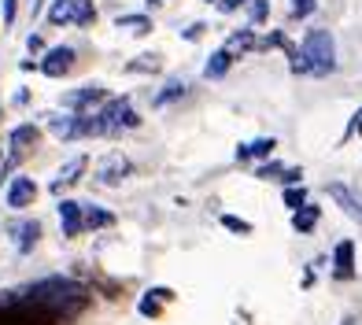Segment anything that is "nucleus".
<instances>
[{
	"instance_id": "nucleus-1",
	"label": "nucleus",
	"mask_w": 362,
	"mask_h": 325,
	"mask_svg": "<svg viewBox=\"0 0 362 325\" xmlns=\"http://www.w3.org/2000/svg\"><path fill=\"white\" fill-rule=\"evenodd\" d=\"M26 296L34 300V303H41V307H48L59 321H67V318H78L81 311L89 307V288L86 285H78V281H71V278H45V281H34L26 288Z\"/></svg>"
},
{
	"instance_id": "nucleus-2",
	"label": "nucleus",
	"mask_w": 362,
	"mask_h": 325,
	"mask_svg": "<svg viewBox=\"0 0 362 325\" xmlns=\"http://www.w3.org/2000/svg\"><path fill=\"white\" fill-rule=\"evenodd\" d=\"M300 52L307 59V74H333L337 71V41L329 30H307Z\"/></svg>"
},
{
	"instance_id": "nucleus-3",
	"label": "nucleus",
	"mask_w": 362,
	"mask_h": 325,
	"mask_svg": "<svg viewBox=\"0 0 362 325\" xmlns=\"http://www.w3.org/2000/svg\"><path fill=\"white\" fill-rule=\"evenodd\" d=\"M100 115V126H104V134H119V129H134L141 119L129 111V96H115V100L104 104V111H96Z\"/></svg>"
},
{
	"instance_id": "nucleus-4",
	"label": "nucleus",
	"mask_w": 362,
	"mask_h": 325,
	"mask_svg": "<svg viewBox=\"0 0 362 325\" xmlns=\"http://www.w3.org/2000/svg\"><path fill=\"white\" fill-rule=\"evenodd\" d=\"M96 19L93 11V0H56L52 11H48V23L63 26V23H78V26H89Z\"/></svg>"
},
{
	"instance_id": "nucleus-5",
	"label": "nucleus",
	"mask_w": 362,
	"mask_h": 325,
	"mask_svg": "<svg viewBox=\"0 0 362 325\" xmlns=\"http://www.w3.org/2000/svg\"><path fill=\"white\" fill-rule=\"evenodd\" d=\"M325 192L340 203V211H344V215H348L351 222L362 225V192H358V189L344 185V182H333V185H325Z\"/></svg>"
},
{
	"instance_id": "nucleus-6",
	"label": "nucleus",
	"mask_w": 362,
	"mask_h": 325,
	"mask_svg": "<svg viewBox=\"0 0 362 325\" xmlns=\"http://www.w3.org/2000/svg\"><path fill=\"white\" fill-rule=\"evenodd\" d=\"M41 67V74H48V78H63L71 67H74V48L71 45H59V48H48L45 52V59L37 63Z\"/></svg>"
},
{
	"instance_id": "nucleus-7",
	"label": "nucleus",
	"mask_w": 362,
	"mask_h": 325,
	"mask_svg": "<svg viewBox=\"0 0 362 325\" xmlns=\"http://www.w3.org/2000/svg\"><path fill=\"white\" fill-rule=\"evenodd\" d=\"M129 174H134V162H129L126 155H119V152L107 155V159L100 162V170H96V177H100L104 185H122Z\"/></svg>"
},
{
	"instance_id": "nucleus-8",
	"label": "nucleus",
	"mask_w": 362,
	"mask_h": 325,
	"mask_svg": "<svg viewBox=\"0 0 362 325\" xmlns=\"http://www.w3.org/2000/svg\"><path fill=\"white\" fill-rule=\"evenodd\" d=\"M59 225H63V237H78L86 230V207L78 200H63L59 203Z\"/></svg>"
},
{
	"instance_id": "nucleus-9",
	"label": "nucleus",
	"mask_w": 362,
	"mask_h": 325,
	"mask_svg": "<svg viewBox=\"0 0 362 325\" xmlns=\"http://www.w3.org/2000/svg\"><path fill=\"white\" fill-rule=\"evenodd\" d=\"M37 200V185H34V177H15V182L8 185V207L15 211H23Z\"/></svg>"
},
{
	"instance_id": "nucleus-10",
	"label": "nucleus",
	"mask_w": 362,
	"mask_h": 325,
	"mask_svg": "<svg viewBox=\"0 0 362 325\" xmlns=\"http://www.w3.org/2000/svg\"><path fill=\"white\" fill-rule=\"evenodd\" d=\"M333 273L340 281H351L355 278V244L351 240H340L337 252H333Z\"/></svg>"
},
{
	"instance_id": "nucleus-11",
	"label": "nucleus",
	"mask_w": 362,
	"mask_h": 325,
	"mask_svg": "<svg viewBox=\"0 0 362 325\" xmlns=\"http://www.w3.org/2000/svg\"><path fill=\"white\" fill-rule=\"evenodd\" d=\"M41 141V129L34 126V122H23V126H15L11 129V155H26L30 148H34V144Z\"/></svg>"
},
{
	"instance_id": "nucleus-12",
	"label": "nucleus",
	"mask_w": 362,
	"mask_h": 325,
	"mask_svg": "<svg viewBox=\"0 0 362 325\" xmlns=\"http://www.w3.org/2000/svg\"><path fill=\"white\" fill-rule=\"evenodd\" d=\"M96 100H104V89L100 85H81V89L63 96V107H67V111H81V107H93Z\"/></svg>"
},
{
	"instance_id": "nucleus-13",
	"label": "nucleus",
	"mask_w": 362,
	"mask_h": 325,
	"mask_svg": "<svg viewBox=\"0 0 362 325\" xmlns=\"http://www.w3.org/2000/svg\"><path fill=\"white\" fill-rule=\"evenodd\" d=\"M11 233H15V248L26 255V252H34V244L41 237V225L37 222H19V225H11Z\"/></svg>"
},
{
	"instance_id": "nucleus-14",
	"label": "nucleus",
	"mask_w": 362,
	"mask_h": 325,
	"mask_svg": "<svg viewBox=\"0 0 362 325\" xmlns=\"http://www.w3.org/2000/svg\"><path fill=\"white\" fill-rule=\"evenodd\" d=\"M81 170H86V155H74V159L67 162V167H59L56 182H52V192H63V185H74Z\"/></svg>"
},
{
	"instance_id": "nucleus-15",
	"label": "nucleus",
	"mask_w": 362,
	"mask_h": 325,
	"mask_svg": "<svg viewBox=\"0 0 362 325\" xmlns=\"http://www.w3.org/2000/svg\"><path fill=\"white\" fill-rule=\"evenodd\" d=\"M48 129H52L56 137L71 141V137H81V119L78 115H56L52 122H48Z\"/></svg>"
},
{
	"instance_id": "nucleus-16",
	"label": "nucleus",
	"mask_w": 362,
	"mask_h": 325,
	"mask_svg": "<svg viewBox=\"0 0 362 325\" xmlns=\"http://www.w3.org/2000/svg\"><path fill=\"white\" fill-rule=\"evenodd\" d=\"M229 67H233V52H229V48H218V52H211L207 67H204V78H226Z\"/></svg>"
},
{
	"instance_id": "nucleus-17",
	"label": "nucleus",
	"mask_w": 362,
	"mask_h": 325,
	"mask_svg": "<svg viewBox=\"0 0 362 325\" xmlns=\"http://www.w3.org/2000/svg\"><path fill=\"white\" fill-rule=\"evenodd\" d=\"M277 148V141L274 137H259V141H252V144H240V148H237V159H267L270 152Z\"/></svg>"
},
{
	"instance_id": "nucleus-18",
	"label": "nucleus",
	"mask_w": 362,
	"mask_h": 325,
	"mask_svg": "<svg viewBox=\"0 0 362 325\" xmlns=\"http://www.w3.org/2000/svg\"><path fill=\"white\" fill-rule=\"evenodd\" d=\"M315 225H318V207H315V203H307V207H300V211L292 215V230H296V233H310Z\"/></svg>"
},
{
	"instance_id": "nucleus-19",
	"label": "nucleus",
	"mask_w": 362,
	"mask_h": 325,
	"mask_svg": "<svg viewBox=\"0 0 362 325\" xmlns=\"http://www.w3.org/2000/svg\"><path fill=\"white\" fill-rule=\"evenodd\" d=\"M115 26L129 30V34H148V30H152V19H148V15H119Z\"/></svg>"
},
{
	"instance_id": "nucleus-20",
	"label": "nucleus",
	"mask_w": 362,
	"mask_h": 325,
	"mask_svg": "<svg viewBox=\"0 0 362 325\" xmlns=\"http://www.w3.org/2000/svg\"><path fill=\"white\" fill-rule=\"evenodd\" d=\"M115 225V215L104 207H86V230H107Z\"/></svg>"
},
{
	"instance_id": "nucleus-21",
	"label": "nucleus",
	"mask_w": 362,
	"mask_h": 325,
	"mask_svg": "<svg viewBox=\"0 0 362 325\" xmlns=\"http://www.w3.org/2000/svg\"><path fill=\"white\" fill-rule=\"evenodd\" d=\"M177 96H185V81L181 78H174V81H167V85H163V93H156V107H167L170 100H177Z\"/></svg>"
},
{
	"instance_id": "nucleus-22",
	"label": "nucleus",
	"mask_w": 362,
	"mask_h": 325,
	"mask_svg": "<svg viewBox=\"0 0 362 325\" xmlns=\"http://www.w3.org/2000/svg\"><path fill=\"white\" fill-rule=\"evenodd\" d=\"M226 48H229L233 56H237V52H248V48H255V34H252V30H237V34L226 41Z\"/></svg>"
},
{
	"instance_id": "nucleus-23",
	"label": "nucleus",
	"mask_w": 362,
	"mask_h": 325,
	"mask_svg": "<svg viewBox=\"0 0 362 325\" xmlns=\"http://www.w3.org/2000/svg\"><path fill=\"white\" fill-rule=\"evenodd\" d=\"M285 167H281V162H262V167L255 170V177H262V182H285Z\"/></svg>"
},
{
	"instance_id": "nucleus-24",
	"label": "nucleus",
	"mask_w": 362,
	"mask_h": 325,
	"mask_svg": "<svg viewBox=\"0 0 362 325\" xmlns=\"http://www.w3.org/2000/svg\"><path fill=\"white\" fill-rule=\"evenodd\" d=\"M126 71H134V74H148V71H159V56H137V59L129 63Z\"/></svg>"
},
{
	"instance_id": "nucleus-25",
	"label": "nucleus",
	"mask_w": 362,
	"mask_h": 325,
	"mask_svg": "<svg viewBox=\"0 0 362 325\" xmlns=\"http://www.w3.org/2000/svg\"><path fill=\"white\" fill-rule=\"evenodd\" d=\"M222 225H226L229 233H240V237L252 233V222H244V218H237V215H222Z\"/></svg>"
},
{
	"instance_id": "nucleus-26",
	"label": "nucleus",
	"mask_w": 362,
	"mask_h": 325,
	"mask_svg": "<svg viewBox=\"0 0 362 325\" xmlns=\"http://www.w3.org/2000/svg\"><path fill=\"white\" fill-rule=\"evenodd\" d=\"M285 207H292V211L307 207V192H303V189H296V185H288V189H285Z\"/></svg>"
},
{
	"instance_id": "nucleus-27",
	"label": "nucleus",
	"mask_w": 362,
	"mask_h": 325,
	"mask_svg": "<svg viewBox=\"0 0 362 325\" xmlns=\"http://www.w3.org/2000/svg\"><path fill=\"white\" fill-rule=\"evenodd\" d=\"M318 0H292V19H307L310 11H315Z\"/></svg>"
},
{
	"instance_id": "nucleus-28",
	"label": "nucleus",
	"mask_w": 362,
	"mask_h": 325,
	"mask_svg": "<svg viewBox=\"0 0 362 325\" xmlns=\"http://www.w3.org/2000/svg\"><path fill=\"white\" fill-rule=\"evenodd\" d=\"M141 314H148V318L159 314V296H156V292H148V296L141 300Z\"/></svg>"
},
{
	"instance_id": "nucleus-29",
	"label": "nucleus",
	"mask_w": 362,
	"mask_h": 325,
	"mask_svg": "<svg viewBox=\"0 0 362 325\" xmlns=\"http://www.w3.org/2000/svg\"><path fill=\"white\" fill-rule=\"evenodd\" d=\"M267 15H270L267 0H255V4H252V23H262V19H267Z\"/></svg>"
},
{
	"instance_id": "nucleus-30",
	"label": "nucleus",
	"mask_w": 362,
	"mask_h": 325,
	"mask_svg": "<svg viewBox=\"0 0 362 325\" xmlns=\"http://www.w3.org/2000/svg\"><path fill=\"white\" fill-rule=\"evenodd\" d=\"M204 30H207L204 23H192V26H189V30H185V34H181V37H185V41H200V37H204Z\"/></svg>"
},
{
	"instance_id": "nucleus-31",
	"label": "nucleus",
	"mask_w": 362,
	"mask_h": 325,
	"mask_svg": "<svg viewBox=\"0 0 362 325\" xmlns=\"http://www.w3.org/2000/svg\"><path fill=\"white\" fill-rule=\"evenodd\" d=\"M15 11H19V0H4V26L15 23Z\"/></svg>"
},
{
	"instance_id": "nucleus-32",
	"label": "nucleus",
	"mask_w": 362,
	"mask_h": 325,
	"mask_svg": "<svg viewBox=\"0 0 362 325\" xmlns=\"http://www.w3.org/2000/svg\"><path fill=\"white\" fill-rule=\"evenodd\" d=\"M240 4H248V0H218V11H226V15H229V11H237Z\"/></svg>"
},
{
	"instance_id": "nucleus-33",
	"label": "nucleus",
	"mask_w": 362,
	"mask_h": 325,
	"mask_svg": "<svg viewBox=\"0 0 362 325\" xmlns=\"http://www.w3.org/2000/svg\"><path fill=\"white\" fill-rule=\"evenodd\" d=\"M26 48H30V52H41V48H45V41H41L37 34H30V37H26Z\"/></svg>"
},
{
	"instance_id": "nucleus-34",
	"label": "nucleus",
	"mask_w": 362,
	"mask_h": 325,
	"mask_svg": "<svg viewBox=\"0 0 362 325\" xmlns=\"http://www.w3.org/2000/svg\"><path fill=\"white\" fill-rule=\"evenodd\" d=\"M344 325H355V318H344Z\"/></svg>"
},
{
	"instance_id": "nucleus-35",
	"label": "nucleus",
	"mask_w": 362,
	"mask_h": 325,
	"mask_svg": "<svg viewBox=\"0 0 362 325\" xmlns=\"http://www.w3.org/2000/svg\"><path fill=\"white\" fill-rule=\"evenodd\" d=\"M207 4H211V0H207ZM215 4H218V0H215Z\"/></svg>"
}]
</instances>
